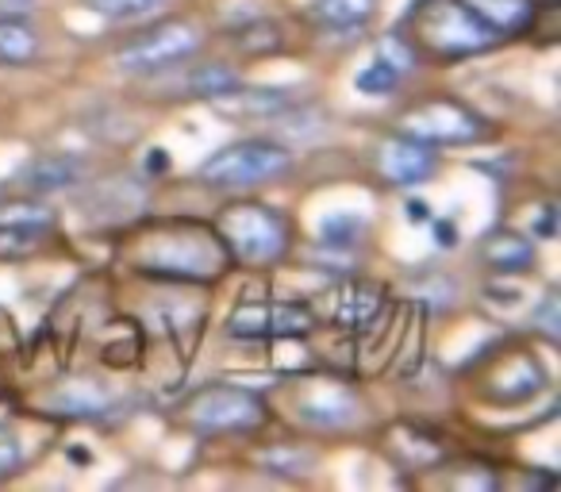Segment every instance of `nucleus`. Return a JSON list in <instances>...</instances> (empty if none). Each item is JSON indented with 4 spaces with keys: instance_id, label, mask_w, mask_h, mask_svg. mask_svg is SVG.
<instances>
[{
    "instance_id": "1",
    "label": "nucleus",
    "mask_w": 561,
    "mask_h": 492,
    "mask_svg": "<svg viewBox=\"0 0 561 492\" xmlns=\"http://www.w3.org/2000/svg\"><path fill=\"white\" fill-rule=\"evenodd\" d=\"M227 259L231 254L224 239L211 234L208 227L173 224L158 231V239H150L142 254H135V270L154 277H181V282H211L227 266Z\"/></svg>"
},
{
    "instance_id": "2",
    "label": "nucleus",
    "mask_w": 561,
    "mask_h": 492,
    "mask_svg": "<svg viewBox=\"0 0 561 492\" xmlns=\"http://www.w3.org/2000/svg\"><path fill=\"white\" fill-rule=\"evenodd\" d=\"M415 39L438 58H466L496 47L500 35L473 16L461 0H420L408 16Z\"/></svg>"
},
{
    "instance_id": "3",
    "label": "nucleus",
    "mask_w": 561,
    "mask_h": 492,
    "mask_svg": "<svg viewBox=\"0 0 561 492\" xmlns=\"http://www.w3.org/2000/svg\"><path fill=\"white\" fill-rule=\"evenodd\" d=\"M216 231L224 239L227 254L247 262V266H270L289 251V227L265 204H231L219 216Z\"/></svg>"
},
{
    "instance_id": "4",
    "label": "nucleus",
    "mask_w": 561,
    "mask_h": 492,
    "mask_svg": "<svg viewBox=\"0 0 561 492\" xmlns=\"http://www.w3.org/2000/svg\"><path fill=\"white\" fill-rule=\"evenodd\" d=\"M293 155L285 147L270 139H247V142H231L219 155H211L201 165V181L216 188H254L265 181L289 173Z\"/></svg>"
},
{
    "instance_id": "5",
    "label": "nucleus",
    "mask_w": 561,
    "mask_h": 492,
    "mask_svg": "<svg viewBox=\"0 0 561 492\" xmlns=\"http://www.w3.org/2000/svg\"><path fill=\"white\" fill-rule=\"evenodd\" d=\"M400 135H412L427 147H461V142H481L489 135V124L466 104L438 96V101H423L408 108L400 116Z\"/></svg>"
},
{
    "instance_id": "6",
    "label": "nucleus",
    "mask_w": 561,
    "mask_h": 492,
    "mask_svg": "<svg viewBox=\"0 0 561 492\" xmlns=\"http://www.w3.org/2000/svg\"><path fill=\"white\" fill-rule=\"evenodd\" d=\"M188 423L201 435H231V431H254L265 423V400L250 389L216 385L204 389L188 408Z\"/></svg>"
},
{
    "instance_id": "7",
    "label": "nucleus",
    "mask_w": 561,
    "mask_h": 492,
    "mask_svg": "<svg viewBox=\"0 0 561 492\" xmlns=\"http://www.w3.org/2000/svg\"><path fill=\"white\" fill-rule=\"evenodd\" d=\"M201 43L204 39L193 24L170 20V24L147 32L142 39L127 43L116 55V62H119V70H131V73H158V70H170V66L185 62L188 55H196Z\"/></svg>"
},
{
    "instance_id": "8",
    "label": "nucleus",
    "mask_w": 561,
    "mask_h": 492,
    "mask_svg": "<svg viewBox=\"0 0 561 492\" xmlns=\"http://www.w3.org/2000/svg\"><path fill=\"white\" fill-rule=\"evenodd\" d=\"M377 170H381L385 181L408 188V185L427 181L431 173L438 170V155H435V147L412 139V135H392V139H385L381 147H377Z\"/></svg>"
},
{
    "instance_id": "9",
    "label": "nucleus",
    "mask_w": 561,
    "mask_h": 492,
    "mask_svg": "<svg viewBox=\"0 0 561 492\" xmlns=\"http://www.w3.org/2000/svg\"><path fill=\"white\" fill-rule=\"evenodd\" d=\"M300 420L320 431L351 427L358 420V397L339 381H316V389L300 397Z\"/></svg>"
},
{
    "instance_id": "10",
    "label": "nucleus",
    "mask_w": 561,
    "mask_h": 492,
    "mask_svg": "<svg viewBox=\"0 0 561 492\" xmlns=\"http://www.w3.org/2000/svg\"><path fill=\"white\" fill-rule=\"evenodd\" d=\"M211 108L231 119H277L280 112L297 108V96L289 89H227L211 96Z\"/></svg>"
},
{
    "instance_id": "11",
    "label": "nucleus",
    "mask_w": 561,
    "mask_h": 492,
    "mask_svg": "<svg viewBox=\"0 0 561 492\" xmlns=\"http://www.w3.org/2000/svg\"><path fill=\"white\" fill-rule=\"evenodd\" d=\"M381 300L385 293L377 285H358V282H346L335 289L331 297V320L346 331H362L381 316Z\"/></svg>"
},
{
    "instance_id": "12",
    "label": "nucleus",
    "mask_w": 561,
    "mask_h": 492,
    "mask_svg": "<svg viewBox=\"0 0 561 492\" xmlns=\"http://www.w3.org/2000/svg\"><path fill=\"white\" fill-rule=\"evenodd\" d=\"M461 4L496 35L527 32L538 16V0H461Z\"/></svg>"
},
{
    "instance_id": "13",
    "label": "nucleus",
    "mask_w": 561,
    "mask_h": 492,
    "mask_svg": "<svg viewBox=\"0 0 561 492\" xmlns=\"http://www.w3.org/2000/svg\"><path fill=\"white\" fill-rule=\"evenodd\" d=\"M108 389H104L101 381H93V377H73V381H66L62 389L50 397V408L62 415H73V420H85V415H101L104 408H108Z\"/></svg>"
},
{
    "instance_id": "14",
    "label": "nucleus",
    "mask_w": 561,
    "mask_h": 492,
    "mask_svg": "<svg viewBox=\"0 0 561 492\" xmlns=\"http://www.w3.org/2000/svg\"><path fill=\"white\" fill-rule=\"evenodd\" d=\"M24 185L32 193H58V188H70L78 185L81 178V162L70 155H47V158H35V162L24 165Z\"/></svg>"
},
{
    "instance_id": "15",
    "label": "nucleus",
    "mask_w": 561,
    "mask_h": 492,
    "mask_svg": "<svg viewBox=\"0 0 561 492\" xmlns=\"http://www.w3.org/2000/svg\"><path fill=\"white\" fill-rule=\"evenodd\" d=\"M481 254L500 274H515V270L535 266V247H530V239H523L515 231H496L492 239H484Z\"/></svg>"
},
{
    "instance_id": "16",
    "label": "nucleus",
    "mask_w": 561,
    "mask_h": 492,
    "mask_svg": "<svg viewBox=\"0 0 561 492\" xmlns=\"http://www.w3.org/2000/svg\"><path fill=\"white\" fill-rule=\"evenodd\" d=\"M39 50V35L20 16H0V66H27Z\"/></svg>"
},
{
    "instance_id": "17",
    "label": "nucleus",
    "mask_w": 561,
    "mask_h": 492,
    "mask_svg": "<svg viewBox=\"0 0 561 492\" xmlns=\"http://www.w3.org/2000/svg\"><path fill=\"white\" fill-rule=\"evenodd\" d=\"M47 224H20V219H0V262H20L39 251Z\"/></svg>"
},
{
    "instance_id": "18",
    "label": "nucleus",
    "mask_w": 561,
    "mask_h": 492,
    "mask_svg": "<svg viewBox=\"0 0 561 492\" xmlns=\"http://www.w3.org/2000/svg\"><path fill=\"white\" fill-rule=\"evenodd\" d=\"M377 0H316L312 16L328 27H358L374 16Z\"/></svg>"
},
{
    "instance_id": "19",
    "label": "nucleus",
    "mask_w": 561,
    "mask_h": 492,
    "mask_svg": "<svg viewBox=\"0 0 561 492\" xmlns=\"http://www.w3.org/2000/svg\"><path fill=\"white\" fill-rule=\"evenodd\" d=\"M239 85V78H234L231 70H224V66H201L196 73H188L185 81H181V89H185V96H219L227 93V89Z\"/></svg>"
},
{
    "instance_id": "20",
    "label": "nucleus",
    "mask_w": 561,
    "mask_h": 492,
    "mask_svg": "<svg viewBox=\"0 0 561 492\" xmlns=\"http://www.w3.org/2000/svg\"><path fill=\"white\" fill-rule=\"evenodd\" d=\"M257 466L273 469V473L297 477L312 469V454L300 450V446H270V450H257Z\"/></svg>"
},
{
    "instance_id": "21",
    "label": "nucleus",
    "mask_w": 561,
    "mask_h": 492,
    "mask_svg": "<svg viewBox=\"0 0 561 492\" xmlns=\"http://www.w3.org/2000/svg\"><path fill=\"white\" fill-rule=\"evenodd\" d=\"M397 438H404V454H400V458H408L412 466H435V461L443 458L438 443L423 435L420 427H397ZM408 461H404V466H408Z\"/></svg>"
},
{
    "instance_id": "22",
    "label": "nucleus",
    "mask_w": 561,
    "mask_h": 492,
    "mask_svg": "<svg viewBox=\"0 0 561 492\" xmlns=\"http://www.w3.org/2000/svg\"><path fill=\"white\" fill-rule=\"evenodd\" d=\"M354 85H358V93L385 96V93H392V89L400 85V70H392L389 62H381V58H377L369 70H362L358 78H354Z\"/></svg>"
},
{
    "instance_id": "23",
    "label": "nucleus",
    "mask_w": 561,
    "mask_h": 492,
    "mask_svg": "<svg viewBox=\"0 0 561 492\" xmlns=\"http://www.w3.org/2000/svg\"><path fill=\"white\" fill-rule=\"evenodd\" d=\"M234 43H239V50H247V55H270V50L280 47V32L273 24H250V27H242V32H234Z\"/></svg>"
},
{
    "instance_id": "24",
    "label": "nucleus",
    "mask_w": 561,
    "mask_h": 492,
    "mask_svg": "<svg viewBox=\"0 0 561 492\" xmlns=\"http://www.w3.org/2000/svg\"><path fill=\"white\" fill-rule=\"evenodd\" d=\"M89 9L101 12V16H112V20H135V16L154 12L158 0H89Z\"/></svg>"
},
{
    "instance_id": "25",
    "label": "nucleus",
    "mask_w": 561,
    "mask_h": 492,
    "mask_svg": "<svg viewBox=\"0 0 561 492\" xmlns=\"http://www.w3.org/2000/svg\"><path fill=\"white\" fill-rule=\"evenodd\" d=\"M320 231H323V239H328V247H354L362 234V219L358 216H328Z\"/></svg>"
},
{
    "instance_id": "26",
    "label": "nucleus",
    "mask_w": 561,
    "mask_h": 492,
    "mask_svg": "<svg viewBox=\"0 0 561 492\" xmlns=\"http://www.w3.org/2000/svg\"><path fill=\"white\" fill-rule=\"evenodd\" d=\"M377 58L389 62L392 70H400V73H408L415 66V50L408 47V39H400V35H385L381 47H377Z\"/></svg>"
},
{
    "instance_id": "27",
    "label": "nucleus",
    "mask_w": 561,
    "mask_h": 492,
    "mask_svg": "<svg viewBox=\"0 0 561 492\" xmlns=\"http://www.w3.org/2000/svg\"><path fill=\"white\" fill-rule=\"evenodd\" d=\"M24 461V450L12 435H0V477H12Z\"/></svg>"
},
{
    "instance_id": "28",
    "label": "nucleus",
    "mask_w": 561,
    "mask_h": 492,
    "mask_svg": "<svg viewBox=\"0 0 561 492\" xmlns=\"http://www.w3.org/2000/svg\"><path fill=\"white\" fill-rule=\"evenodd\" d=\"M535 328H542L550 339H558V293H550V297L542 300V308H538V316H535Z\"/></svg>"
},
{
    "instance_id": "29",
    "label": "nucleus",
    "mask_w": 561,
    "mask_h": 492,
    "mask_svg": "<svg viewBox=\"0 0 561 492\" xmlns=\"http://www.w3.org/2000/svg\"><path fill=\"white\" fill-rule=\"evenodd\" d=\"M35 9V0H0V16H27Z\"/></svg>"
},
{
    "instance_id": "30",
    "label": "nucleus",
    "mask_w": 561,
    "mask_h": 492,
    "mask_svg": "<svg viewBox=\"0 0 561 492\" xmlns=\"http://www.w3.org/2000/svg\"><path fill=\"white\" fill-rule=\"evenodd\" d=\"M147 165H150V170H154V173H158V170L165 173V170H170V155H165V150H150Z\"/></svg>"
},
{
    "instance_id": "31",
    "label": "nucleus",
    "mask_w": 561,
    "mask_h": 492,
    "mask_svg": "<svg viewBox=\"0 0 561 492\" xmlns=\"http://www.w3.org/2000/svg\"><path fill=\"white\" fill-rule=\"evenodd\" d=\"M538 234H546V239L553 234V204H546V208H542V219H538Z\"/></svg>"
},
{
    "instance_id": "32",
    "label": "nucleus",
    "mask_w": 561,
    "mask_h": 492,
    "mask_svg": "<svg viewBox=\"0 0 561 492\" xmlns=\"http://www.w3.org/2000/svg\"><path fill=\"white\" fill-rule=\"evenodd\" d=\"M408 216H412V224H423V219H427V204L412 201V204H408Z\"/></svg>"
}]
</instances>
